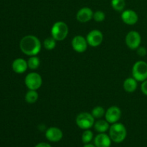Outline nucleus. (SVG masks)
I'll list each match as a JSON object with an SVG mask.
<instances>
[{
	"mask_svg": "<svg viewBox=\"0 0 147 147\" xmlns=\"http://www.w3.org/2000/svg\"><path fill=\"white\" fill-rule=\"evenodd\" d=\"M86 40H87L88 45L93 47H98L103 42V34L100 30H93L88 34Z\"/></svg>",
	"mask_w": 147,
	"mask_h": 147,
	"instance_id": "8",
	"label": "nucleus"
},
{
	"mask_svg": "<svg viewBox=\"0 0 147 147\" xmlns=\"http://www.w3.org/2000/svg\"><path fill=\"white\" fill-rule=\"evenodd\" d=\"M11 67L14 72L18 74H22L24 73L28 68L27 61L23 58H17L13 61L11 64Z\"/></svg>",
	"mask_w": 147,
	"mask_h": 147,
	"instance_id": "15",
	"label": "nucleus"
},
{
	"mask_svg": "<svg viewBox=\"0 0 147 147\" xmlns=\"http://www.w3.org/2000/svg\"><path fill=\"white\" fill-rule=\"evenodd\" d=\"M24 83L29 90H37L42 84V78L37 73H30L26 76Z\"/></svg>",
	"mask_w": 147,
	"mask_h": 147,
	"instance_id": "6",
	"label": "nucleus"
},
{
	"mask_svg": "<svg viewBox=\"0 0 147 147\" xmlns=\"http://www.w3.org/2000/svg\"><path fill=\"white\" fill-rule=\"evenodd\" d=\"M83 147H96V146H95V145H93V144H91L89 143V144H86Z\"/></svg>",
	"mask_w": 147,
	"mask_h": 147,
	"instance_id": "28",
	"label": "nucleus"
},
{
	"mask_svg": "<svg viewBox=\"0 0 147 147\" xmlns=\"http://www.w3.org/2000/svg\"><path fill=\"white\" fill-rule=\"evenodd\" d=\"M141 90L145 96H147V80L142 82L141 85Z\"/></svg>",
	"mask_w": 147,
	"mask_h": 147,
	"instance_id": "26",
	"label": "nucleus"
},
{
	"mask_svg": "<svg viewBox=\"0 0 147 147\" xmlns=\"http://www.w3.org/2000/svg\"><path fill=\"white\" fill-rule=\"evenodd\" d=\"M132 76L138 82L147 80V63L143 60L136 62L132 67Z\"/></svg>",
	"mask_w": 147,
	"mask_h": 147,
	"instance_id": "4",
	"label": "nucleus"
},
{
	"mask_svg": "<svg viewBox=\"0 0 147 147\" xmlns=\"http://www.w3.org/2000/svg\"><path fill=\"white\" fill-rule=\"evenodd\" d=\"M109 136L115 143H121L127 136L126 128L121 123H113L109 129Z\"/></svg>",
	"mask_w": 147,
	"mask_h": 147,
	"instance_id": "2",
	"label": "nucleus"
},
{
	"mask_svg": "<svg viewBox=\"0 0 147 147\" xmlns=\"http://www.w3.org/2000/svg\"><path fill=\"white\" fill-rule=\"evenodd\" d=\"M105 113H106V111H105L104 109L102 106H99L93 108L91 112V114L93 115V117L98 119H101L103 116H105Z\"/></svg>",
	"mask_w": 147,
	"mask_h": 147,
	"instance_id": "21",
	"label": "nucleus"
},
{
	"mask_svg": "<svg viewBox=\"0 0 147 147\" xmlns=\"http://www.w3.org/2000/svg\"><path fill=\"white\" fill-rule=\"evenodd\" d=\"M137 80L135 78H128L123 82V89L127 93H134L136 91L138 87Z\"/></svg>",
	"mask_w": 147,
	"mask_h": 147,
	"instance_id": "16",
	"label": "nucleus"
},
{
	"mask_svg": "<svg viewBox=\"0 0 147 147\" xmlns=\"http://www.w3.org/2000/svg\"><path fill=\"white\" fill-rule=\"evenodd\" d=\"M20 47L21 51L26 55L34 56L40 52L42 45L40 40L36 36L30 34L22 38Z\"/></svg>",
	"mask_w": 147,
	"mask_h": 147,
	"instance_id": "1",
	"label": "nucleus"
},
{
	"mask_svg": "<svg viewBox=\"0 0 147 147\" xmlns=\"http://www.w3.org/2000/svg\"><path fill=\"white\" fill-rule=\"evenodd\" d=\"M93 17V11L90 8L87 7H83L78 11L76 19L81 23H86L90 21Z\"/></svg>",
	"mask_w": 147,
	"mask_h": 147,
	"instance_id": "13",
	"label": "nucleus"
},
{
	"mask_svg": "<svg viewBox=\"0 0 147 147\" xmlns=\"http://www.w3.org/2000/svg\"><path fill=\"white\" fill-rule=\"evenodd\" d=\"M39 94L37 90H30L27 92L25 95V100L27 103L30 104H33L36 103L38 100Z\"/></svg>",
	"mask_w": 147,
	"mask_h": 147,
	"instance_id": "18",
	"label": "nucleus"
},
{
	"mask_svg": "<svg viewBox=\"0 0 147 147\" xmlns=\"http://www.w3.org/2000/svg\"><path fill=\"white\" fill-rule=\"evenodd\" d=\"M94 129L98 133H106L110 129V123L106 120L99 119L95 122Z\"/></svg>",
	"mask_w": 147,
	"mask_h": 147,
	"instance_id": "17",
	"label": "nucleus"
},
{
	"mask_svg": "<svg viewBox=\"0 0 147 147\" xmlns=\"http://www.w3.org/2000/svg\"><path fill=\"white\" fill-rule=\"evenodd\" d=\"M71 45L73 50L78 53H83L86 52L88 45L86 38L81 35H77L73 37Z\"/></svg>",
	"mask_w": 147,
	"mask_h": 147,
	"instance_id": "10",
	"label": "nucleus"
},
{
	"mask_svg": "<svg viewBox=\"0 0 147 147\" xmlns=\"http://www.w3.org/2000/svg\"><path fill=\"white\" fill-rule=\"evenodd\" d=\"M68 26L62 21L57 22L53 25L51 29V35L56 41H63L68 34Z\"/></svg>",
	"mask_w": 147,
	"mask_h": 147,
	"instance_id": "3",
	"label": "nucleus"
},
{
	"mask_svg": "<svg viewBox=\"0 0 147 147\" xmlns=\"http://www.w3.org/2000/svg\"><path fill=\"white\" fill-rule=\"evenodd\" d=\"M76 122L77 126L80 129L86 130V129H90L94 126L95 118L91 113L88 112H82L77 116Z\"/></svg>",
	"mask_w": 147,
	"mask_h": 147,
	"instance_id": "5",
	"label": "nucleus"
},
{
	"mask_svg": "<svg viewBox=\"0 0 147 147\" xmlns=\"http://www.w3.org/2000/svg\"><path fill=\"white\" fill-rule=\"evenodd\" d=\"M126 44L131 50H136L142 42V37L138 32L132 30L126 36Z\"/></svg>",
	"mask_w": 147,
	"mask_h": 147,
	"instance_id": "7",
	"label": "nucleus"
},
{
	"mask_svg": "<svg viewBox=\"0 0 147 147\" xmlns=\"http://www.w3.org/2000/svg\"><path fill=\"white\" fill-rule=\"evenodd\" d=\"M111 7L117 11H123L126 7L125 0H111Z\"/></svg>",
	"mask_w": 147,
	"mask_h": 147,
	"instance_id": "19",
	"label": "nucleus"
},
{
	"mask_svg": "<svg viewBox=\"0 0 147 147\" xmlns=\"http://www.w3.org/2000/svg\"><path fill=\"white\" fill-rule=\"evenodd\" d=\"M93 138V133L90 130V129H86L83 131L82 134V142L86 144H89L92 141Z\"/></svg>",
	"mask_w": 147,
	"mask_h": 147,
	"instance_id": "23",
	"label": "nucleus"
},
{
	"mask_svg": "<svg viewBox=\"0 0 147 147\" xmlns=\"http://www.w3.org/2000/svg\"><path fill=\"white\" fill-rule=\"evenodd\" d=\"M136 53L139 55L140 57H144L147 54V50L146 47H140L139 46L137 49H136Z\"/></svg>",
	"mask_w": 147,
	"mask_h": 147,
	"instance_id": "25",
	"label": "nucleus"
},
{
	"mask_svg": "<svg viewBox=\"0 0 147 147\" xmlns=\"http://www.w3.org/2000/svg\"><path fill=\"white\" fill-rule=\"evenodd\" d=\"M63 133L60 129L57 127H50L45 132V137L51 142H58L63 139Z\"/></svg>",
	"mask_w": 147,
	"mask_h": 147,
	"instance_id": "12",
	"label": "nucleus"
},
{
	"mask_svg": "<svg viewBox=\"0 0 147 147\" xmlns=\"http://www.w3.org/2000/svg\"><path fill=\"white\" fill-rule=\"evenodd\" d=\"M93 19L97 22H101L104 21L105 19H106V14L103 11L98 10V11L93 12Z\"/></svg>",
	"mask_w": 147,
	"mask_h": 147,
	"instance_id": "24",
	"label": "nucleus"
},
{
	"mask_svg": "<svg viewBox=\"0 0 147 147\" xmlns=\"http://www.w3.org/2000/svg\"><path fill=\"white\" fill-rule=\"evenodd\" d=\"M110 136L105 133H99L94 139V145L96 147H110L111 145Z\"/></svg>",
	"mask_w": 147,
	"mask_h": 147,
	"instance_id": "14",
	"label": "nucleus"
},
{
	"mask_svg": "<svg viewBox=\"0 0 147 147\" xmlns=\"http://www.w3.org/2000/svg\"><path fill=\"white\" fill-rule=\"evenodd\" d=\"M43 46L47 50H53L56 46V40L53 37H47L43 42Z\"/></svg>",
	"mask_w": 147,
	"mask_h": 147,
	"instance_id": "22",
	"label": "nucleus"
},
{
	"mask_svg": "<svg viewBox=\"0 0 147 147\" xmlns=\"http://www.w3.org/2000/svg\"><path fill=\"white\" fill-rule=\"evenodd\" d=\"M121 117V111L118 106H111L109 109H107L105 113L106 120L111 124L117 123Z\"/></svg>",
	"mask_w": 147,
	"mask_h": 147,
	"instance_id": "9",
	"label": "nucleus"
},
{
	"mask_svg": "<svg viewBox=\"0 0 147 147\" xmlns=\"http://www.w3.org/2000/svg\"><path fill=\"white\" fill-rule=\"evenodd\" d=\"M34 147H52L51 145L49 144L48 143H46V142H41V143L37 144Z\"/></svg>",
	"mask_w": 147,
	"mask_h": 147,
	"instance_id": "27",
	"label": "nucleus"
},
{
	"mask_svg": "<svg viewBox=\"0 0 147 147\" xmlns=\"http://www.w3.org/2000/svg\"><path fill=\"white\" fill-rule=\"evenodd\" d=\"M27 64H28V67L31 70H36L38 68V67L40 65V60L38 57L36 55L34 56H30L29 58L28 61H27Z\"/></svg>",
	"mask_w": 147,
	"mask_h": 147,
	"instance_id": "20",
	"label": "nucleus"
},
{
	"mask_svg": "<svg viewBox=\"0 0 147 147\" xmlns=\"http://www.w3.org/2000/svg\"><path fill=\"white\" fill-rule=\"evenodd\" d=\"M121 20L125 24L128 25H134L137 23L139 16L134 10L126 9L122 11Z\"/></svg>",
	"mask_w": 147,
	"mask_h": 147,
	"instance_id": "11",
	"label": "nucleus"
}]
</instances>
